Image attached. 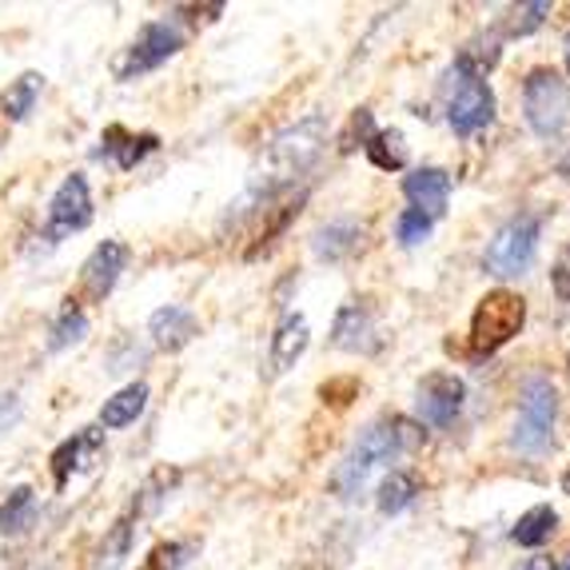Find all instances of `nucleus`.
Returning <instances> with one entry per match:
<instances>
[{
  "label": "nucleus",
  "instance_id": "1",
  "mask_svg": "<svg viewBox=\"0 0 570 570\" xmlns=\"http://www.w3.org/2000/svg\"><path fill=\"white\" fill-rule=\"evenodd\" d=\"M324 148H327V120L324 116H304V120H295L292 128H284L276 140L267 144L264 164H259V171L252 176V184H247L244 196L232 204V212H228L224 224L239 228V224H244L247 216H256L259 208L267 212L276 200L292 196L295 180H304L307 171L320 164Z\"/></svg>",
  "mask_w": 570,
  "mask_h": 570
},
{
  "label": "nucleus",
  "instance_id": "2",
  "mask_svg": "<svg viewBox=\"0 0 570 570\" xmlns=\"http://www.w3.org/2000/svg\"><path fill=\"white\" fill-rule=\"evenodd\" d=\"M423 439H428V431L419 428L415 419H403V415L371 419L367 428L355 435L352 451L343 455V463L335 466L332 491L340 494L343 503L360 499V494L367 491L371 479H375V471H383V466H391L395 459L419 451L423 448Z\"/></svg>",
  "mask_w": 570,
  "mask_h": 570
},
{
  "label": "nucleus",
  "instance_id": "3",
  "mask_svg": "<svg viewBox=\"0 0 570 570\" xmlns=\"http://www.w3.org/2000/svg\"><path fill=\"white\" fill-rule=\"evenodd\" d=\"M439 92H443V112H448L451 132L463 136V140L494 124V92L487 85V72L466 57L463 48L439 80Z\"/></svg>",
  "mask_w": 570,
  "mask_h": 570
},
{
  "label": "nucleus",
  "instance_id": "4",
  "mask_svg": "<svg viewBox=\"0 0 570 570\" xmlns=\"http://www.w3.org/2000/svg\"><path fill=\"white\" fill-rule=\"evenodd\" d=\"M527 324V299L519 292H511V287H494V292H487L483 299L475 304V312H471V332H466V347H471V355H494L503 352L507 343L514 340V335L523 332Z\"/></svg>",
  "mask_w": 570,
  "mask_h": 570
},
{
  "label": "nucleus",
  "instance_id": "5",
  "mask_svg": "<svg viewBox=\"0 0 570 570\" xmlns=\"http://www.w3.org/2000/svg\"><path fill=\"white\" fill-rule=\"evenodd\" d=\"M523 116L539 140H559L570 124V85L559 68L539 65L523 77Z\"/></svg>",
  "mask_w": 570,
  "mask_h": 570
},
{
  "label": "nucleus",
  "instance_id": "6",
  "mask_svg": "<svg viewBox=\"0 0 570 570\" xmlns=\"http://www.w3.org/2000/svg\"><path fill=\"white\" fill-rule=\"evenodd\" d=\"M539 239H542V216L539 212H519L494 232L491 244L483 252L487 276L494 279H519L534 267L539 256Z\"/></svg>",
  "mask_w": 570,
  "mask_h": 570
},
{
  "label": "nucleus",
  "instance_id": "7",
  "mask_svg": "<svg viewBox=\"0 0 570 570\" xmlns=\"http://www.w3.org/2000/svg\"><path fill=\"white\" fill-rule=\"evenodd\" d=\"M554 419H559V391L547 375H531L519 395V415L511 428V451L519 455H539L551 443Z\"/></svg>",
  "mask_w": 570,
  "mask_h": 570
},
{
  "label": "nucleus",
  "instance_id": "8",
  "mask_svg": "<svg viewBox=\"0 0 570 570\" xmlns=\"http://www.w3.org/2000/svg\"><path fill=\"white\" fill-rule=\"evenodd\" d=\"M180 48H184V32L176 20H148L132 37V45L112 60V77L124 80V85H128V80H140V77H148V72H156L160 65H168Z\"/></svg>",
  "mask_w": 570,
  "mask_h": 570
},
{
  "label": "nucleus",
  "instance_id": "9",
  "mask_svg": "<svg viewBox=\"0 0 570 570\" xmlns=\"http://www.w3.org/2000/svg\"><path fill=\"white\" fill-rule=\"evenodd\" d=\"M463 407H466V383L459 380L455 371H431L415 387L419 428H435V431L455 428V419L463 415Z\"/></svg>",
  "mask_w": 570,
  "mask_h": 570
},
{
  "label": "nucleus",
  "instance_id": "10",
  "mask_svg": "<svg viewBox=\"0 0 570 570\" xmlns=\"http://www.w3.org/2000/svg\"><path fill=\"white\" fill-rule=\"evenodd\" d=\"M92 224V191H88L85 171H72L60 180V188L52 191V204H48V224L45 236L52 244L68 239L72 232H85Z\"/></svg>",
  "mask_w": 570,
  "mask_h": 570
},
{
  "label": "nucleus",
  "instance_id": "11",
  "mask_svg": "<svg viewBox=\"0 0 570 570\" xmlns=\"http://www.w3.org/2000/svg\"><path fill=\"white\" fill-rule=\"evenodd\" d=\"M332 347L347 355H375L383 347L380 324H375V307L371 299H352L335 312L332 324Z\"/></svg>",
  "mask_w": 570,
  "mask_h": 570
},
{
  "label": "nucleus",
  "instance_id": "12",
  "mask_svg": "<svg viewBox=\"0 0 570 570\" xmlns=\"http://www.w3.org/2000/svg\"><path fill=\"white\" fill-rule=\"evenodd\" d=\"M124 267H128V244H124V239H105V244H96L92 256H88L85 267H80V292H85V299H92V304L108 299Z\"/></svg>",
  "mask_w": 570,
  "mask_h": 570
},
{
  "label": "nucleus",
  "instance_id": "13",
  "mask_svg": "<svg viewBox=\"0 0 570 570\" xmlns=\"http://www.w3.org/2000/svg\"><path fill=\"white\" fill-rule=\"evenodd\" d=\"M100 459H105V435H100V428H85L72 439H65V443L52 451V459H48V463H52V483H57V491L68 487V479L80 475V471H92Z\"/></svg>",
  "mask_w": 570,
  "mask_h": 570
},
{
  "label": "nucleus",
  "instance_id": "14",
  "mask_svg": "<svg viewBox=\"0 0 570 570\" xmlns=\"http://www.w3.org/2000/svg\"><path fill=\"white\" fill-rule=\"evenodd\" d=\"M403 196L411 208L423 212L428 219H443L451 204V171L448 168H415L403 176Z\"/></svg>",
  "mask_w": 570,
  "mask_h": 570
},
{
  "label": "nucleus",
  "instance_id": "15",
  "mask_svg": "<svg viewBox=\"0 0 570 570\" xmlns=\"http://www.w3.org/2000/svg\"><path fill=\"white\" fill-rule=\"evenodd\" d=\"M307 343H312V327H307L304 315H284L272 332V347H267V375H284L295 363L304 360Z\"/></svg>",
  "mask_w": 570,
  "mask_h": 570
},
{
  "label": "nucleus",
  "instance_id": "16",
  "mask_svg": "<svg viewBox=\"0 0 570 570\" xmlns=\"http://www.w3.org/2000/svg\"><path fill=\"white\" fill-rule=\"evenodd\" d=\"M148 335H153V343L160 352H184V347L200 335V320L180 304H164V307H156L153 320H148Z\"/></svg>",
  "mask_w": 570,
  "mask_h": 570
},
{
  "label": "nucleus",
  "instance_id": "17",
  "mask_svg": "<svg viewBox=\"0 0 570 570\" xmlns=\"http://www.w3.org/2000/svg\"><path fill=\"white\" fill-rule=\"evenodd\" d=\"M156 148H160V136L156 132H128V128H105V136H100V148H96V156L100 160H112L120 171H132L136 164L144 160V156H153Z\"/></svg>",
  "mask_w": 570,
  "mask_h": 570
},
{
  "label": "nucleus",
  "instance_id": "18",
  "mask_svg": "<svg viewBox=\"0 0 570 570\" xmlns=\"http://www.w3.org/2000/svg\"><path fill=\"white\" fill-rule=\"evenodd\" d=\"M352 547H355L352 523H340L335 531L320 534L287 570H343V562L352 559Z\"/></svg>",
  "mask_w": 570,
  "mask_h": 570
},
{
  "label": "nucleus",
  "instance_id": "19",
  "mask_svg": "<svg viewBox=\"0 0 570 570\" xmlns=\"http://www.w3.org/2000/svg\"><path fill=\"white\" fill-rule=\"evenodd\" d=\"M363 236H367V228H363L360 219H352V216L332 219V224H324V228L315 232L312 252H315V259H324V264H343V259H352L363 247Z\"/></svg>",
  "mask_w": 570,
  "mask_h": 570
},
{
  "label": "nucleus",
  "instance_id": "20",
  "mask_svg": "<svg viewBox=\"0 0 570 570\" xmlns=\"http://www.w3.org/2000/svg\"><path fill=\"white\" fill-rule=\"evenodd\" d=\"M304 204H307V191H299V196H284V200L272 204V208L264 212V224H259L256 239H252V247H247L244 256H247V259H259V256H264L267 247L276 244V239L284 236L287 228H292L295 216L304 212Z\"/></svg>",
  "mask_w": 570,
  "mask_h": 570
},
{
  "label": "nucleus",
  "instance_id": "21",
  "mask_svg": "<svg viewBox=\"0 0 570 570\" xmlns=\"http://www.w3.org/2000/svg\"><path fill=\"white\" fill-rule=\"evenodd\" d=\"M419 494H423V483H419L415 471H387L380 491H375V507H380L383 519H395L415 503Z\"/></svg>",
  "mask_w": 570,
  "mask_h": 570
},
{
  "label": "nucleus",
  "instance_id": "22",
  "mask_svg": "<svg viewBox=\"0 0 570 570\" xmlns=\"http://www.w3.org/2000/svg\"><path fill=\"white\" fill-rule=\"evenodd\" d=\"M554 531H559V511L551 503H539L519 514V523L511 527V542L514 547H527V551H539V547L551 542Z\"/></svg>",
  "mask_w": 570,
  "mask_h": 570
},
{
  "label": "nucleus",
  "instance_id": "23",
  "mask_svg": "<svg viewBox=\"0 0 570 570\" xmlns=\"http://www.w3.org/2000/svg\"><path fill=\"white\" fill-rule=\"evenodd\" d=\"M144 407H148V383H128V387L116 391L112 400H105V407H100V428H108V431L128 428V423H136V419L144 415Z\"/></svg>",
  "mask_w": 570,
  "mask_h": 570
},
{
  "label": "nucleus",
  "instance_id": "24",
  "mask_svg": "<svg viewBox=\"0 0 570 570\" xmlns=\"http://www.w3.org/2000/svg\"><path fill=\"white\" fill-rule=\"evenodd\" d=\"M136 523H140V514L128 507V511H124L120 519L108 527L105 542H100V551H96V567L112 570V567H120V562L128 559V551H132V539H136Z\"/></svg>",
  "mask_w": 570,
  "mask_h": 570
},
{
  "label": "nucleus",
  "instance_id": "25",
  "mask_svg": "<svg viewBox=\"0 0 570 570\" xmlns=\"http://www.w3.org/2000/svg\"><path fill=\"white\" fill-rule=\"evenodd\" d=\"M363 153L383 171L407 168V144H403V132H395V128H375V132L363 140Z\"/></svg>",
  "mask_w": 570,
  "mask_h": 570
},
{
  "label": "nucleus",
  "instance_id": "26",
  "mask_svg": "<svg viewBox=\"0 0 570 570\" xmlns=\"http://www.w3.org/2000/svg\"><path fill=\"white\" fill-rule=\"evenodd\" d=\"M40 88H45V77H40V72H24L20 80H12L9 92H0V116H4L9 124H20L32 108H37Z\"/></svg>",
  "mask_w": 570,
  "mask_h": 570
},
{
  "label": "nucleus",
  "instance_id": "27",
  "mask_svg": "<svg viewBox=\"0 0 570 570\" xmlns=\"http://www.w3.org/2000/svg\"><path fill=\"white\" fill-rule=\"evenodd\" d=\"M88 335V315L77 299H65L60 315L52 320L48 327V352H68V347H77L80 340Z\"/></svg>",
  "mask_w": 570,
  "mask_h": 570
},
{
  "label": "nucleus",
  "instance_id": "28",
  "mask_svg": "<svg viewBox=\"0 0 570 570\" xmlns=\"http://www.w3.org/2000/svg\"><path fill=\"white\" fill-rule=\"evenodd\" d=\"M32 514H37V491L32 487H12L9 499L0 503V534L29 531Z\"/></svg>",
  "mask_w": 570,
  "mask_h": 570
},
{
  "label": "nucleus",
  "instance_id": "29",
  "mask_svg": "<svg viewBox=\"0 0 570 570\" xmlns=\"http://www.w3.org/2000/svg\"><path fill=\"white\" fill-rule=\"evenodd\" d=\"M551 17V4L547 0H531V4H514L511 17L503 20V37H531L547 24Z\"/></svg>",
  "mask_w": 570,
  "mask_h": 570
},
{
  "label": "nucleus",
  "instance_id": "30",
  "mask_svg": "<svg viewBox=\"0 0 570 570\" xmlns=\"http://www.w3.org/2000/svg\"><path fill=\"white\" fill-rule=\"evenodd\" d=\"M191 554H196V542H180V539L160 542V547L148 551V559L140 562V570H184V562H188Z\"/></svg>",
  "mask_w": 570,
  "mask_h": 570
},
{
  "label": "nucleus",
  "instance_id": "31",
  "mask_svg": "<svg viewBox=\"0 0 570 570\" xmlns=\"http://www.w3.org/2000/svg\"><path fill=\"white\" fill-rule=\"evenodd\" d=\"M431 232H435V219H428V216H423V212L403 208L400 216H395V239H400L403 247H419V244H428Z\"/></svg>",
  "mask_w": 570,
  "mask_h": 570
},
{
  "label": "nucleus",
  "instance_id": "32",
  "mask_svg": "<svg viewBox=\"0 0 570 570\" xmlns=\"http://www.w3.org/2000/svg\"><path fill=\"white\" fill-rule=\"evenodd\" d=\"M320 400L335 403V407H347L352 400H360V380H327L320 387Z\"/></svg>",
  "mask_w": 570,
  "mask_h": 570
},
{
  "label": "nucleus",
  "instance_id": "33",
  "mask_svg": "<svg viewBox=\"0 0 570 570\" xmlns=\"http://www.w3.org/2000/svg\"><path fill=\"white\" fill-rule=\"evenodd\" d=\"M551 287H554V295H559V304L570 307V247H562L559 259H554V267H551Z\"/></svg>",
  "mask_w": 570,
  "mask_h": 570
},
{
  "label": "nucleus",
  "instance_id": "34",
  "mask_svg": "<svg viewBox=\"0 0 570 570\" xmlns=\"http://www.w3.org/2000/svg\"><path fill=\"white\" fill-rule=\"evenodd\" d=\"M20 419V395L17 391H0V431H9Z\"/></svg>",
  "mask_w": 570,
  "mask_h": 570
},
{
  "label": "nucleus",
  "instance_id": "35",
  "mask_svg": "<svg viewBox=\"0 0 570 570\" xmlns=\"http://www.w3.org/2000/svg\"><path fill=\"white\" fill-rule=\"evenodd\" d=\"M519 570H559V562H554L551 554H531Z\"/></svg>",
  "mask_w": 570,
  "mask_h": 570
},
{
  "label": "nucleus",
  "instance_id": "36",
  "mask_svg": "<svg viewBox=\"0 0 570 570\" xmlns=\"http://www.w3.org/2000/svg\"><path fill=\"white\" fill-rule=\"evenodd\" d=\"M559 487H562V494H570V463H567V471H562V483Z\"/></svg>",
  "mask_w": 570,
  "mask_h": 570
},
{
  "label": "nucleus",
  "instance_id": "37",
  "mask_svg": "<svg viewBox=\"0 0 570 570\" xmlns=\"http://www.w3.org/2000/svg\"><path fill=\"white\" fill-rule=\"evenodd\" d=\"M567 60H570V32H567Z\"/></svg>",
  "mask_w": 570,
  "mask_h": 570
},
{
  "label": "nucleus",
  "instance_id": "38",
  "mask_svg": "<svg viewBox=\"0 0 570 570\" xmlns=\"http://www.w3.org/2000/svg\"><path fill=\"white\" fill-rule=\"evenodd\" d=\"M567 570H570V562H567Z\"/></svg>",
  "mask_w": 570,
  "mask_h": 570
},
{
  "label": "nucleus",
  "instance_id": "39",
  "mask_svg": "<svg viewBox=\"0 0 570 570\" xmlns=\"http://www.w3.org/2000/svg\"><path fill=\"white\" fill-rule=\"evenodd\" d=\"M567 367H570V360H567Z\"/></svg>",
  "mask_w": 570,
  "mask_h": 570
}]
</instances>
